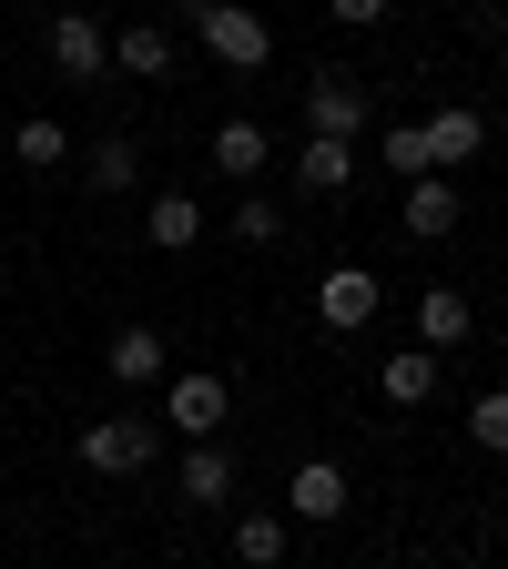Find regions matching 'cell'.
<instances>
[{"label": "cell", "mask_w": 508, "mask_h": 569, "mask_svg": "<svg viewBox=\"0 0 508 569\" xmlns=\"http://www.w3.org/2000/svg\"><path fill=\"white\" fill-rule=\"evenodd\" d=\"M183 11H193L203 51L225 61V71H265V61H275V21H265V11H245V0H183Z\"/></svg>", "instance_id": "1"}, {"label": "cell", "mask_w": 508, "mask_h": 569, "mask_svg": "<svg viewBox=\"0 0 508 569\" xmlns=\"http://www.w3.org/2000/svg\"><path fill=\"white\" fill-rule=\"evenodd\" d=\"M153 458H163V438H153V417H132V407H112V417L82 427V468L92 478H142Z\"/></svg>", "instance_id": "2"}, {"label": "cell", "mask_w": 508, "mask_h": 569, "mask_svg": "<svg viewBox=\"0 0 508 569\" xmlns=\"http://www.w3.org/2000/svg\"><path fill=\"white\" fill-rule=\"evenodd\" d=\"M225 417H235V387L213 377V367H183V377H163V427L173 438H225Z\"/></svg>", "instance_id": "3"}, {"label": "cell", "mask_w": 508, "mask_h": 569, "mask_svg": "<svg viewBox=\"0 0 508 569\" xmlns=\"http://www.w3.org/2000/svg\"><path fill=\"white\" fill-rule=\"evenodd\" d=\"M306 132H326V142H367V132H377L367 82H356V71H316V82H306Z\"/></svg>", "instance_id": "4"}, {"label": "cell", "mask_w": 508, "mask_h": 569, "mask_svg": "<svg viewBox=\"0 0 508 569\" xmlns=\"http://www.w3.org/2000/svg\"><path fill=\"white\" fill-rule=\"evenodd\" d=\"M51 71H61V82H102V71H112V31L92 11H61L51 21Z\"/></svg>", "instance_id": "5"}, {"label": "cell", "mask_w": 508, "mask_h": 569, "mask_svg": "<svg viewBox=\"0 0 508 569\" xmlns=\"http://www.w3.org/2000/svg\"><path fill=\"white\" fill-rule=\"evenodd\" d=\"M367 316H377V274H367V264H326V284H316V326H326V336H356Z\"/></svg>", "instance_id": "6"}, {"label": "cell", "mask_w": 508, "mask_h": 569, "mask_svg": "<svg viewBox=\"0 0 508 569\" xmlns=\"http://www.w3.org/2000/svg\"><path fill=\"white\" fill-rule=\"evenodd\" d=\"M346 498H356V488H346L336 458H296V478H285V519H316V529H326V519H346Z\"/></svg>", "instance_id": "7"}, {"label": "cell", "mask_w": 508, "mask_h": 569, "mask_svg": "<svg viewBox=\"0 0 508 569\" xmlns=\"http://www.w3.org/2000/svg\"><path fill=\"white\" fill-rule=\"evenodd\" d=\"M397 224H407L417 244H448V234H458V183H448V173H417V183L397 193Z\"/></svg>", "instance_id": "8"}, {"label": "cell", "mask_w": 508, "mask_h": 569, "mask_svg": "<svg viewBox=\"0 0 508 569\" xmlns=\"http://www.w3.org/2000/svg\"><path fill=\"white\" fill-rule=\"evenodd\" d=\"M112 71L122 82H173V31L163 21H122L112 31Z\"/></svg>", "instance_id": "9"}, {"label": "cell", "mask_w": 508, "mask_h": 569, "mask_svg": "<svg viewBox=\"0 0 508 569\" xmlns=\"http://www.w3.org/2000/svg\"><path fill=\"white\" fill-rule=\"evenodd\" d=\"M173 498H183V509H225V498H235V458H225V438L183 448V468H173Z\"/></svg>", "instance_id": "10"}, {"label": "cell", "mask_w": 508, "mask_h": 569, "mask_svg": "<svg viewBox=\"0 0 508 569\" xmlns=\"http://www.w3.org/2000/svg\"><path fill=\"white\" fill-rule=\"evenodd\" d=\"M346 183H356V142H326V132H306V142H296V193L336 203Z\"/></svg>", "instance_id": "11"}, {"label": "cell", "mask_w": 508, "mask_h": 569, "mask_svg": "<svg viewBox=\"0 0 508 569\" xmlns=\"http://www.w3.org/2000/svg\"><path fill=\"white\" fill-rule=\"evenodd\" d=\"M417 132H427V173H448V163H478V153H488V122L458 112V102H448V112H427Z\"/></svg>", "instance_id": "12"}, {"label": "cell", "mask_w": 508, "mask_h": 569, "mask_svg": "<svg viewBox=\"0 0 508 569\" xmlns=\"http://www.w3.org/2000/svg\"><path fill=\"white\" fill-rule=\"evenodd\" d=\"M468 336H478L468 296H458V284H427V296H417V346H427V356H448V346H468Z\"/></svg>", "instance_id": "13"}, {"label": "cell", "mask_w": 508, "mask_h": 569, "mask_svg": "<svg viewBox=\"0 0 508 569\" xmlns=\"http://www.w3.org/2000/svg\"><path fill=\"white\" fill-rule=\"evenodd\" d=\"M275 163V142H265V122L255 112H235V122H213V173H235V183H255Z\"/></svg>", "instance_id": "14"}, {"label": "cell", "mask_w": 508, "mask_h": 569, "mask_svg": "<svg viewBox=\"0 0 508 569\" xmlns=\"http://www.w3.org/2000/svg\"><path fill=\"white\" fill-rule=\"evenodd\" d=\"M102 367H112L122 387H153V377H163V326H112Z\"/></svg>", "instance_id": "15"}, {"label": "cell", "mask_w": 508, "mask_h": 569, "mask_svg": "<svg viewBox=\"0 0 508 569\" xmlns=\"http://www.w3.org/2000/svg\"><path fill=\"white\" fill-rule=\"evenodd\" d=\"M142 234H153V244H163V254H183V244H203V203H193V193H173V183H163V193H153V203H142Z\"/></svg>", "instance_id": "16"}, {"label": "cell", "mask_w": 508, "mask_h": 569, "mask_svg": "<svg viewBox=\"0 0 508 569\" xmlns=\"http://www.w3.org/2000/svg\"><path fill=\"white\" fill-rule=\"evenodd\" d=\"M377 397L387 407H427V397H438V356H427V346H397L387 367H377Z\"/></svg>", "instance_id": "17"}, {"label": "cell", "mask_w": 508, "mask_h": 569, "mask_svg": "<svg viewBox=\"0 0 508 569\" xmlns=\"http://www.w3.org/2000/svg\"><path fill=\"white\" fill-rule=\"evenodd\" d=\"M285 529H296L285 509H235V559L245 569H285Z\"/></svg>", "instance_id": "18"}, {"label": "cell", "mask_w": 508, "mask_h": 569, "mask_svg": "<svg viewBox=\"0 0 508 569\" xmlns=\"http://www.w3.org/2000/svg\"><path fill=\"white\" fill-rule=\"evenodd\" d=\"M82 183H92V193H132V183H142V142H122V132H102V142H92V153H82Z\"/></svg>", "instance_id": "19"}, {"label": "cell", "mask_w": 508, "mask_h": 569, "mask_svg": "<svg viewBox=\"0 0 508 569\" xmlns=\"http://www.w3.org/2000/svg\"><path fill=\"white\" fill-rule=\"evenodd\" d=\"M11 163H31V173H51V163H71V132H61L51 112H31V122L11 132Z\"/></svg>", "instance_id": "20"}, {"label": "cell", "mask_w": 508, "mask_h": 569, "mask_svg": "<svg viewBox=\"0 0 508 569\" xmlns=\"http://www.w3.org/2000/svg\"><path fill=\"white\" fill-rule=\"evenodd\" d=\"M468 448L478 458H508V387H478L468 397Z\"/></svg>", "instance_id": "21"}, {"label": "cell", "mask_w": 508, "mask_h": 569, "mask_svg": "<svg viewBox=\"0 0 508 569\" xmlns=\"http://www.w3.org/2000/svg\"><path fill=\"white\" fill-rule=\"evenodd\" d=\"M235 244H285V203L275 193H255V183L235 193Z\"/></svg>", "instance_id": "22"}, {"label": "cell", "mask_w": 508, "mask_h": 569, "mask_svg": "<svg viewBox=\"0 0 508 569\" xmlns=\"http://www.w3.org/2000/svg\"><path fill=\"white\" fill-rule=\"evenodd\" d=\"M377 163H397V183H417V173H427V132H417V122H387V132H377Z\"/></svg>", "instance_id": "23"}, {"label": "cell", "mask_w": 508, "mask_h": 569, "mask_svg": "<svg viewBox=\"0 0 508 569\" xmlns=\"http://www.w3.org/2000/svg\"><path fill=\"white\" fill-rule=\"evenodd\" d=\"M326 11H336L346 31H377V21H387V0H326Z\"/></svg>", "instance_id": "24"}, {"label": "cell", "mask_w": 508, "mask_h": 569, "mask_svg": "<svg viewBox=\"0 0 508 569\" xmlns=\"http://www.w3.org/2000/svg\"><path fill=\"white\" fill-rule=\"evenodd\" d=\"M458 569H488V559H458Z\"/></svg>", "instance_id": "25"}]
</instances>
